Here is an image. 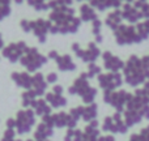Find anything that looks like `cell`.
<instances>
[{
	"mask_svg": "<svg viewBox=\"0 0 149 141\" xmlns=\"http://www.w3.org/2000/svg\"><path fill=\"white\" fill-rule=\"evenodd\" d=\"M47 62V59L45 56H42V55L38 54V51H37V49H28L25 51V54L22 55V58L20 59V63L24 65V67L28 68V71L30 72H34L37 71L39 67H42V65L45 64V63Z\"/></svg>",
	"mask_w": 149,
	"mask_h": 141,
	"instance_id": "1",
	"label": "cell"
},
{
	"mask_svg": "<svg viewBox=\"0 0 149 141\" xmlns=\"http://www.w3.org/2000/svg\"><path fill=\"white\" fill-rule=\"evenodd\" d=\"M34 123H36V118H34V113L31 110H21L17 113L16 128H17L18 135L28 133Z\"/></svg>",
	"mask_w": 149,
	"mask_h": 141,
	"instance_id": "2",
	"label": "cell"
},
{
	"mask_svg": "<svg viewBox=\"0 0 149 141\" xmlns=\"http://www.w3.org/2000/svg\"><path fill=\"white\" fill-rule=\"evenodd\" d=\"M28 50L25 42H18V43H10L9 46L3 49V55L4 58H7L10 63H16L22 58V55L25 54V51Z\"/></svg>",
	"mask_w": 149,
	"mask_h": 141,
	"instance_id": "3",
	"label": "cell"
},
{
	"mask_svg": "<svg viewBox=\"0 0 149 141\" xmlns=\"http://www.w3.org/2000/svg\"><path fill=\"white\" fill-rule=\"evenodd\" d=\"M12 80L21 88H25V89H29V90H31V88H33V77H30L25 72H22V73L13 72Z\"/></svg>",
	"mask_w": 149,
	"mask_h": 141,
	"instance_id": "4",
	"label": "cell"
},
{
	"mask_svg": "<svg viewBox=\"0 0 149 141\" xmlns=\"http://www.w3.org/2000/svg\"><path fill=\"white\" fill-rule=\"evenodd\" d=\"M52 135V129L50 127H47L46 124H39L38 128H37L36 133H34V139H37L38 141H43L45 139H47L49 136Z\"/></svg>",
	"mask_w": 149,
	"mask_h": 141,
	"instance_id": "5",
	"label": "cell"
},
{
	"mask_svg": "<svg viewBox=\"0 0 149 141\" xmlns=\"http://www.w3.org/2000/svg\"><path fill=\"white\" fill-rule=\"evenodd\" d=\"M31 107H34L36 108V113L38 114V115H47V114L51 111V108L49 107V106L46 105V102L45 101H42V99H39V101H34L33 103H31Z\"/></svg>",
	"mask_w": 149,
	"mask_h": 141,
	"instance_id": "6",
	"label": "cell"
},
{
	"mask_svg": "<svg viewBox=\"0 0 149 141\" xmlns=\"http://www.w3.org/2000/svg\"><path fill=\"white\" fill-rule=\"evenodd\" d=\"M58 60V64H59V69L62 71H67V69H74V65L71 63V59L70 56H58L56 58Z\"/></svg>",
	"mask_w": 149,
	"mask_h": 141,
	"instance_id": "7",
	"label": "cell"
},
{
	"mask_svg": "<svg viewBox=\"0 0 149 141\" xmlns=\"http://www.w3.org/2000/svg\"><path fill=\"white\" fill-rule=\"evenodd\" d=\"M46 99L49 101V102L51 103V105L54 106V107H59V106H64L65 103H67V101H65L63 97H60V95L51 94V93H49V94L46 95Z\"/></svg>",
	"mask_w": 149,
	"mask_h": 141,
	"instance_id": "8",
	"label": "cell"
},
{
	"mask_svg": "<svg viewBox=\"0 0 149 141\" xmlns=\"http://www.w3.org/2000/svg\"><path fill=\"white\" fill-rule=\"evenodd\" d=\"M10 15V3L9 1H0V21Z\"/></svg>",
	"mask_w": 149,
	"mask_h": 141,
	"instance_id": "9",
	"label": "cell"
},
{
	"mask_svg": "<svg viewBox=\"0 0 149 141\" xmlns=\"http://www.w3.org/2000/svg\"><path fill=\"white\" fill-rule=\"evenodd\" d=\"M15 136H16V131H15V129L7 128V131L4 132V136H3L1 141H13V140H15Z\"/></svg>",
	"mask_w": 149,
	"mask_h": 141,
	"instance_id": "10",
	"label": "cell"
},
{
	"mask_svg": "<svg viewBox=\"0 0 149 141\" xmlns=\"http://www.w3.org/2000/svg\"><path fill=\"white\" fill-rule=\"evenodd\" d=\"M29 5H31V7H34L37 10H46L47 8H49V5L45 4L43 1H29Z\"/></svg>",
	"mask_w": 149,
	"mask_h": 141,
	"instance_id": "11",
	"label": "cell"
},
{
	"mask_svg": "<svg viewBox=\"0 0 149 141\" xmlns=\"http://www.w3.org/2000/svg\"><path fill=\"white\" fill-rule=\"evenodd\" d=\"M20 25H21V28H22V30L26 31V33H29V31L31 30V22H30V21L22 20V21L20 22Z\"/></svg>",
	"mask_w": 149,
	"mask_h": 141,
	"instance_id": "12",
	"label": "cell"
},
{
	"mask_svg": "<svg viewBox=\"0 0 149 141\" xmlns=\"http://www.w3.org/2000/svg\"><path fill=\"white\" fill-rule=\"evenodd\" d=\"M7 128H10V129L16 128V119H8L7 120Z\"/></svg>",
	"mask_w": 149,
	"mask_h": 141,
	"instance_id": "13",
	"label": "cell"
},
{
	"mask_svg": "<svg viewBox=\"0 0 149 141\" xmlns=\"http://www.w3.org/2000/svg\"><path fill=\"white\" fill-rule=\"evenodd\" d=\"M56 78L58 77H56V74L55 73H50L49 76H47V82H55L56 81Z\"/></svg>",
	"mask_w": 149,
	"mask_h": 141,
	"instance_id": "14",
	"label": "cell"
},
{
	"mask_svg": "<svg viewBox=\"0 0 149 141\" xmlns=\"http://www.w3.org/2000/svg\"><path fill=\"white\" fill-rule=\"evenodd\" d=\"M54 92L56 93V94H60V93L63 92V89H62L60 86H55V88H54Z\"/></svg>",
	"mask_w": 149,
	"mask_h": 141,
	"instance_id": "15",
	"label": "cell"
},
{
	"mask_svg": "<svg viewBox=\"0 0 149 141\" xmlns=\"http://www.w3.org/2000/svg\"><path fill=\"white\" fill-rule=\"evenodd\" d=\"M0 49H4V42L1 39V34H0Z\"/></svg>",
	"mask_w": 149,
	"mask_h": 141,
	"instance_id": "16",
	"label": "cell"
},
{
	"mask_svg": "<svg viewBox=\"0 0 149 141\" xmlns=\"http://www.w3.org/2000/svg\"><path fill=\"white\" fill-rule=\"evenodd\" d=\"M13 141H21V140H13Z\"/></svg>",
	"mask_w": 149,
	"mask_h": 141,
	"instance_id": "17",
	"label": "cell"
}]
</instances>
